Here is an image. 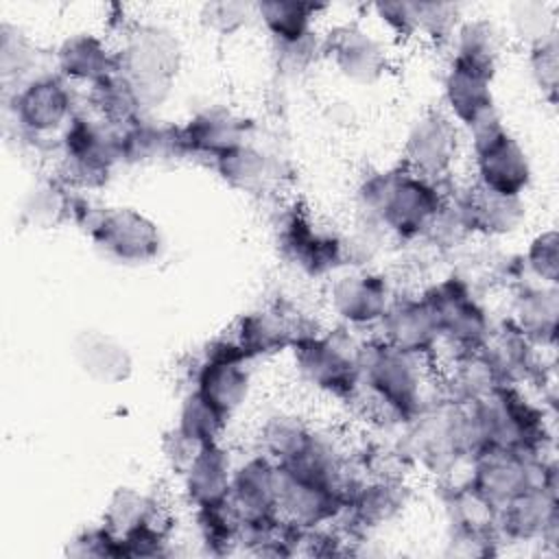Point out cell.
I'll return each instance as SVG.
<instances>
[{
  "mask_svg": "<svg viewBox=\"0 0 559 559\" xmlns=\"http://www.w3.org/2000/svg\"><path fill=\"white\" fill-rule=\"evenodd\" d=\"M448 197L443 183L419 177L402 164L371 173L358 188L360 212L400 240H424Z\"/></svg>",
  "mask_w": 559,
  "mask_h": 559,
  "instance_id": "cell-1",
  "label": "cell"
},
{
  "mask_svg": "<svg viewBox=\"0 0 559 559\" xmlns=\"http://www.w3.org/2000/svg\"><path fill=\"white\" fill-rule=\"evenodd\" d=\"M424 362L426 358L395 349L380 338L362 343L356 397H362L380 421L408 424L428 402Z\"/></svg>",
  "mask_w": 559,
  "mask_h": 559,
  "instance_id": "cell-2",
  "label": "cell"
},
{
  "mask_svg": "<svg viewBox=\"0 0 559 559\" xmlns=\"http://www.w3.org/2000/svg\"><path fill=\"white\" fill-rule=\"evenodd\" d=\"M116 72L133 90L144 114L166 100L181 68V46L168 28L131 24L116 48Z\"/></svg>",
  "mask_w": 559,
  "mask_h": 559,
  "instance_id": "cell-3",
  "label": "cell"
},
{
  "mask_svg": "<svg viewBox=\"0 0 559 559\" xmlns=\"http://www.w3.org/2000/svg\"><path fill=\"white\" fill-rule=\"evenodd\" d=\"M478 452L502 448L542 454L548 441L544 411L535 406L518 384H500L483 400L467 404Z\"/></svg>",
  "mask_w": 559,
  "mask_h": 559,
  "instance_id": "cell-4",
  "label": "cell"
},
{
  "mask_svg": "<svg viewBox=\"0 0 559 559\" xmlns=\"http://www.w3.org/2000/svg\"><path fill=\"white\" fill-rule=\"evenodd\" d=\"M57 177L70 188L96 190L122 164L120 129L94 111H76L57 140Z\"/></svg>",
  "mask_w": 559,
  "mask_h": 559,
  "instance_id": "cell-5",
  "label": "cell"
},
{
  "mask_svg": "<svg viewBox=\"0 0 559 559\" xmlns=\"http://www.w3.org/2000/svg\"><path fill=\"white\" fill-rule=\"evenodd\" d=\"M76 225L92 245L118 264H151L162 253L159 227L140 210L124 205H92L81 199Z\"/></svg>",
  "mask_w": 559,
  "mask_h": 559,
  "instance_id": "cell-6",
  "label": "cell"
},
{
  "mask_svg": "<svg viewBox=\"0 0 559 559\" xmlns=\"http://www.w3.org/2000/svg\"><path fill=\"white\" fill-rule=\"evenodd\" d=\"M360 347L362 343L343 325L334 332H317L290 352L295 369L308 386L352 402L360 386Z\"/></svg>",
  "mask_w": 559,
  "mask_h": 559,
  "instance_id": "cell-7",
  "label": "cell"
},
{
  "mask_svg": "<svg viewBox=\"0 0 559 559\" xmlns=\"http://www.w3.org/2000/svg\"><path fill=\"white\" fill-rule=\"evenodd\" d=\"M103 526L118 542L120 557H157L166 555L173 518L155 496L118 487L107 502Z\"/></svg>",
  "mask_w": 559,
  "mask_h": 559,
  "instance_id": "cell-8",
  "label": "cell"
},
{
  "mask_svg": "<svg viewBox=\"0 0 559 559\" xmlns=\"http://www.w3.org/2000/svg\"><path fill=\"white\" fill-rule=\"evenodd\" d=\"M72 83L61 74H35L7 92V114L22 140L44 142L61 135L76 114Z\"/></svg>",
  "mask_w": 559,
  "mask_h": 559,
  "instance_id": "cell-9",
  "label": "cell"
},
{
  "mask_svg": "<svg viewBox=\"0 0 559 559\" xmlns=\"http://www.w3.org/2000/svg\"><path fill=\"white\" fill-rule=\"evenodd\" d=\"M557 469L542 454L483 448L469 459V487L496 511L528 487H557Z\"/></svg>",
  "mask_w": 559,
  "mask_h": 559,
  "instance_id": "cell-10",
  "label": "cell"
},
{
  "mask_svg": "<svg viewBox=\"0 0 559 559\" xmlns=\"http://www.w3.org/2000/svg\"><path fill=\"white\" fill-rule=\"evenodd\" d=\"M476 183L509 197H522L531 183V162L518 138L502 124L500 116L467 131Z\"/></svg>",
  "mask_w": 559,
  "mask_h": 559,
  "instance_id": "cell-11",
  "label": "cell"
},
{
  "mask_svg": "<svg viewBox=\"0 0 559 559\" xmlns=\"http://www.w3.org/2000/svg\"><path fill=\"white\" fill-rule=\"evenodd\" d=\"M421 297L435 317L443 343L454 352L483 347L491 330V319L467 277L459 273L443 277L426 288Z\"/></svg>",
  "mask_w": 559,
  "mask_h": 559,
  "instance_id": "cell-12",
  "label": "cell"
},
{
  "mask_svg": "<svg viewBox=\"0 0 559 559\" xmlns=\"http://www.w3.org/2000/svg\"><path fill=\"white\" fill-rule=\"evenodd\" d=\"M277 247L282 258L308 277H328L349 258V245L323 229L312 214L297 203L288 207L280 221Z\"/></svg>",
  "mask_w": 559,
  "mask_h": 559,
  "instance_id": "cell-13",
  "label": "cell"
},
{
  "mask_svg": "<svg viewBox=\"0 0 559 559\" xmlns=\"http://www.w3.org/2000/svg\"><path fill=\"white\" fill-rule=\"evenodd\" d=\"M461 153V127L443 111L432 109L419 116L406 133L402 166L430 181L443 183Z\"/></svg>",
  "mask_w": 559,
  "mask_h": 559,
  "instance_id": "cell-14",
  "label": "cell"
},
{
  "mask_svg": "<svg viewBox=\"0 0 559 559\" xmlns=\"http://www.w3.org/2000/svg\"><path fill=\"white\" fill-rule=\"evenodd\" d=\"M251 358L245 349L229 338H218L207 345L194 371V386L201 397L212 402L227 417L245 404L251 389Z\"/></svg>",
  "mask_w": 559,
  "mask_h": 559,
  "instance_id": "cell-15",
  "label": "cell"
},
{
  "mask_svg": "<svg viewBox=\"0 0 559 559\" xmlns=\"http://www.w3.org/2000/svg\"><path fill=\"white\" fill-rule=\"evenodd\" d=\"M317 332V325L295 306L271 304L242 314L236 323L234 341L253 360L293 349L299 341Z\"/></svg>",
  "mask_w": 559,
  "mask_h": 559,
  "instance_id": "cell-16",
  "label": "cell"
},
{
  "mask_svg": "<svg viewBox=\"0 0 559 559\" xmlns=\"http://www.w3.org/2000/svg\"><path fill=\"white\" fill-rule=\"evenodd\" d=\"M280 467L266 454H253L234 467L227 502L242 522V528L266 524L280 518Z\"/></svg>",
  "mask_w": 559,
  "mask_h": 559,
  "instance_id": "cell-17",
  "label": "cell"
},
{
  "mask_svg": "<svg viewBox=\"0 0 559 559\" xmlns=\"http://www.w3.org/2000/svg\"><path fill=\"white\" fill-rule=\"evenodd\" d=\"M321 52L343 79L356 85H373L389 72L384 44L358 24H341L332 28L321 39Z\"/></svg>",
  "mask_w": 559,
  "mask_h": 559,
  "instance_id": "cell-18",
  "label": "cell"
},
{
  "mask_svg": "<svg viewBox=\"0 0 559 559\" xmlns=\"http://www.w3.org/2000/svg\"><path fill=\"white\" fill-rule=\"evenodd\" d=\"M389 280L373 271H354L334 277L328 290L332 312L345 328H376L393 304Z\"/></svg>",
  "mask_w": 559,
  "mask_h": 559,
  "instance_id": "cell-19",
  "label": "cell"
},
{
  "mask_svg": "<svg viewBox=\"0 0 559 559\" xmlns=\"http://www.w3.org/2000/svg\"><path fill=\"white\" fill-rule=\"evenodd\" d=\"M186 157L216 162L225 153L251 140L253 122L227 105H207L179 127Z\"/></svg>",
  "mask_w": 559,
  "mask_h": 559,
  "instance_id": "cell-20",
  "label": "cell"
},
{
  "mask_svg": "<svg viewBox=\"0 0 559 559\" xmlns=\"http://www.w3.org/2000/svg\"><path fill=\"white\" fill-rule=\"evenodd\" d=\"M347 500V489L330 483H319L293 476L280 469V515L301 528H319L341 518Z\"/></svg>",
  "mask_w": 559,
  "mask_h": 559,
  "instance_id": "cell-21",
  "label": "cell"
},
{
  "mask_svg": "<svg viewBox=\"0 0 559 559\" xmlns=\"http://www.w3.org/2000/svg\"><path fill=\"white\" fill-rule=\"evenodd\" d=\"M500 539L555 542L559 533L557 489L528 487L496 511Z\"/></svg>",
  "mask_w": 559,
  "mask_h": 559,
  "instance_id": "cell-22",
  "label": "cell"
},
{
  "mask_svg": "<svg viewBox=\"0 0 559 559\" xmlns=\"http://www.w3.org/2000/svg\"><path fill=\"white\" fill-rule=\"evenodd\" d=\"M450 201L469 236H507L515 231L526 216L522 197L500 194L476 181L450 194Z\"/></svg>",
  "mask_w": 559,
  "mask_h": 559,
  "instance_id": "cell-23",
  "label": "cell"
},
{
  "mask_svg": "<svg viewBox=\"0 0 559 559\" xmlns=\"http://www.w3.org/2000/svg\"><path fill=\"white\" fill-rule=\"evenodd\" d=\"M382 343L428 358L441 343L435 317L424 297H395L382 321L376 325Z\"/></svg>",
  "mask_w": 559,
  "mask_h": 559,
  "instance_id": "cell-24",
  "label": "cell"
},
{
  "mask_svg": "<svg viewBox=\"0 0 559 559\" xmlns=\"http://www.w3.org/2000/svg\"><path fill=\"white\" fill-rule=\"evenodd\" d=\"M491 81L493 76L472 66H465L456 59L450 61L443 79V111L463 131H469L498 114L491 94Z\"/></svg>",
  "mask_w": 559,
  "mask_h": 559,
  "instance_id": "cell-25",
  "label": "cell"
},
{
  "mask_svg": "<svg viewBox=\"0 0 559 559\" xmlns=\"http://www.w3.org/2000/svg\"><path fill=\"white\" fill-rule=\"evenodd\" d=\"M55 66L57 74H61L68 83H83L90 90L116 74L118 57L116 48H111L100 35L74 33L59 44Z\"/></svg>",
  "mask_w": 559,
  "mask_h": 559,
  "instance_id": "cell-26",
  "label": "cell"
},
{
  "mask_svg": "<svg viewBox=\"0 0 559 559\" xmlns=\"http://www.w3.org/2000/svg\"><path fill=\"white\" fill-rule=\"evenodd\" d=\"M76 367L98 384H120L133 373V358L124 343L103 330H81L70 349Z\"/></svg>",
  "mask_w": 559,
  "mask_h": 559,
  "instance_id": "cell-27",
  "label": "cell"
},
{
  "mask_svg": "<svg viewBox=\"0 0 559 559\" xmlns=\"http://www.w3.org/2000/svg\"><path fill=\"white\" fill-rule=\"evenodd\" d=\"M234 461L221 441L205 443L181 472L183 491L194 509L225 502L231 487Z\"/></svg>",
  "mask_w": 559,
  "mask_h": 559,
  "instance_id": "cell-28",
  "label": "cell"
},
{
  "mask_svg": "<svg viewBox=\"0 0 559 559\" xmlns=\"http://www.w3.org/2000/svg\"><path fill=\"white\" fill-rule=\"evenodd\" d=\"M480 352L493 367L500 384H520L539 371L535 345L509 319L491 325Z\"/></svg>",
  "mask_w": 559,
  "mask_h": 559,
  "instance_id": "cell-29",
  "label": "cell"
},
{
  "mask_svg": "<svg viewBox=\"0 0 559 559\" xmlns=\"http://www.w3.org/2000/svg\"><path fill=\"white\" fill-rule=\"evenodd\" d=\"M122 164H159L186 157L177 124H166L146 116L120 129Z\"/></svg>",
  "mask_w": 559,
  "mask_h": 559,
  "instance_id": "cell-30",
  "label": "cell"
},
{
  "mask_svg": "<svg viewBox=\"0 0 559 559\" xmlns=\"http://www.w3.org/2000/svg\"><path fill=\"white\" fill-rule=\"evenodd\" d=\"M212 166L229 188L242 194H264L280 179L277 162L251 140L225 153Z\"/></svg>",
  "mask_w": 559,
  "mask_h": 559,
  "instance_id": "cell-31",
  "label": "cell"
},
{
  "mask_svg": "<svg viewBox=\"0 0 559 559\" xmlns=\"http://www.w3.org/2000/svg\"><path fill=\"white\" fill-rule=\"evenodd\" d=\"M535 347L552 345L559 325V297L555 286H522L513 299L509 319Z\"/></svg>",
  "mask_w": 559,
  "mask_h": 559,
  "instance_id": "cell-32",
  "label": "cell"
},
{
  "mask_svg": "<svg viewBox=\"0 0 559 559\" xmlns=\"http://www.w3.org/2000/svg\"><path fill=\"white\" fill-rule=\"evenodd\" d=\"M74 192L76 190L57 175L37 181L24 197L22 221L35 229H55L68 221H76L81 197Z\"/></svg>",
  "mask_w": 559,
  "mask_h": 559,
  "instance_id": "cell-33",
  "label": "cell"
},
{
  "mask_svg": "<svg viewBox=\"0 0 559 559\" xmlns=\"http://www.w3.org/2000/svg\"><path fill=\"white\" fill-rule=\"evenodd\" d=\"M500 380L480 349L454 352L443 369V397L456 404H474L489 395Z\"/></svg>",
  "mask_w": 559,
  "mask_h": 559,
  "instance_id": "cell-34",
  "label": "cell"
},
{
  "mask_svg": "<svg viewBox=\"0 0 559 559\" xmlns=\"http://www.w3.org/2000/svg\"><path fill=\"white\" fill-rule=\"evenodd\" d=\"M321 9L323 7L312 2L269 0V2L255 4V17L264 24L275 46H284V44H295L314 35L312 22Z\"/></svg>",
  "mask_w": 559,
  "mask_h": 559,
  "instance_id": "cell-35",
  "label": "cell"
},
{
  "mask_svg": "<svg viewBox=\"0 0 559 559\" xmlns=\"http://www.w3.org/2000/svg\"><path fill=\"white\" fill-rule=\"evenodd\" d=\"M454 55L452 59L472 66L489 76L496 74L498 57H500V33L498 28L485 20L474 17L456 26L454 35Z\"/></svg>",
  "mask_w": 559,
  "mask_h": 559,
  "instance_id": "cell-36",
  "label": "cell"
},
{
  "mask_svg": "<svg viewBox=\"0 0 559 559\" xmlns=\"http://www.w3.org/2000/svg\"><path fill=\"white\" fill-rule=\"evenodd\" d=\"M87 100H90V111H94L98 118H103L105 122L118 129L146 116L138 96L118 72L100 81L98 85L90 87Z\"/></svg>",
  "mask_w": 559,
  "mask_h": 559,
  "instance_id": "cell-37",
  "label": "cell"
},
{
  "mask_svg": "<svg viewBox=\"0 0 559 559\" xmlns=\"http://www.w3.org/2000/svg\"><path fill=\"white\" fill-rule=\"evenodd\" d=\"M37 46L22 28L9 22L0 24V76L7 90L35 76L33 68L37 66Z\"/></svg>",
  "mask_w": 559,
  "mask_h": 559,
  "instance_id": "cell-38",
  "label": "cell"
},
{
  "mask_svg": "<svg viewBox=\"0 0 559 559\" xmlns=\"http://www.w3.org/2000/svg\"><path fill=\"white\" fill-rule=\"evenodd\" d=\"M312 428H308L299 417L275 413L260 426V452L282 465L301 450Z\"/></svg>",
  "mask_w": 559,
  "mask_h": 559,
  "instance_id": "cell-39",
  "label": "cell"
},
{
  "mask_svg": "<svg viewBox=\"0 0 559 559\" xmlns=\"http://www.w3.org/2000/svg\"><path fill=\"white\" fill-rule=\"evenodd\" d=\"M227 415L223 411H218L212 402H207L205 397H201L197 391H190L179 408V417H177V430L192 439L199 445L205 443H214L221 441V435L227 426Z\"/></svg>",
  "mask_w": 559,
  "mask_h": 559,
  "instance_id": "cell-40",
  "label": "cell"
},
{
  "mask_svg": "<svg viewBox=\"0 0 559 559\" xmlns=\"http://www.w3.org/2000/svg\"><path fill=\"white\" fill-rule=\"evenodd\" d=\"M197 528L201 535V542L212 555H225L231 550V546L240 544L242 535V522L229 507V502H218L210 507L197 509Z\"/></svg>",
  "mask_w": 559,
  "mask_h": 559,
  "instance_id": "cell-41",
  "label": "cell"
},
{
  "mask_svg": "<svg viewBox=\"0 0 559 559\" xmlns=\"http://www.w3.org/2000/svg\"><path fill=\"white\" fill-rule=\"evenodd\" d=\"M522 264L542 282L548 286L557 284L559 277V238L555 229H548L544 234H537L524 258Z\"/></svg>",
  "mask_w": 559,
  "mask_h": 559,
  "instance_id": "cell-42",
  "label": "cell"
},
{
  "mask_svg": "<svg viewBox=\"0 0 559 559\" xmlns=\"http://www.w3.org/2000/svg\"><path fill=\"white\" fill-rule=\"evenodd\" d=\"M511 22L515 35L526 41L528 48L555 37L552 17L539 2H520L511 7Z\"/></svg>",
  "mask_w": 559,
  "mask_h": 559,
  "instance_id": "cell-43",
  "label": "cell"
},
{
  "mask_svg": "<svg viewBox=\"0 0 559 559\" xmlns=\"http://www.w3.org/2000/svg\"><path fill=\"white\" fill-rule=\"evenodd\" d=\"M255 17V4L242 2H212L203 7L201 20L218 35H231Z\"/></svg>",
  "mask_w": 559,
  "mask_h": 559,
  "instance_id": "cell-44",
  "label": "cell"
},
{
  "mask_svg": "<svg viewBox=\"0 0 559 559\" xmlns=\"http://www.w3.org/2000/svg\"><path fill=\"white\" fill-rule=\"evenodd\" d=\"M528 66L531 76L535 79L537 87L548 92L555 98L557 92V76H559V57H557V37H550L528 50Z\"/></svg>",
  "mask_w": 559,
  "mask_h": 559,
  "instance_id": "cell-45",
  "label": "cell"
},
{
  "mask_svg": "<svg viewBox=\"0 0 559 559\" xmlns=\"http://www.w3.org/2000/svg\"><path fill=\"white\" fill-rule=\"evenodd\" d=\"M68 555L74 557H120L118 542L114 535L100 524L94 528H85L68 544Z\"/></svg>",
  "mask_w": 559,
  "mask_h": 559,
  "instance_id": "cell-46",
  "label": "cell"
}]
</instances>
